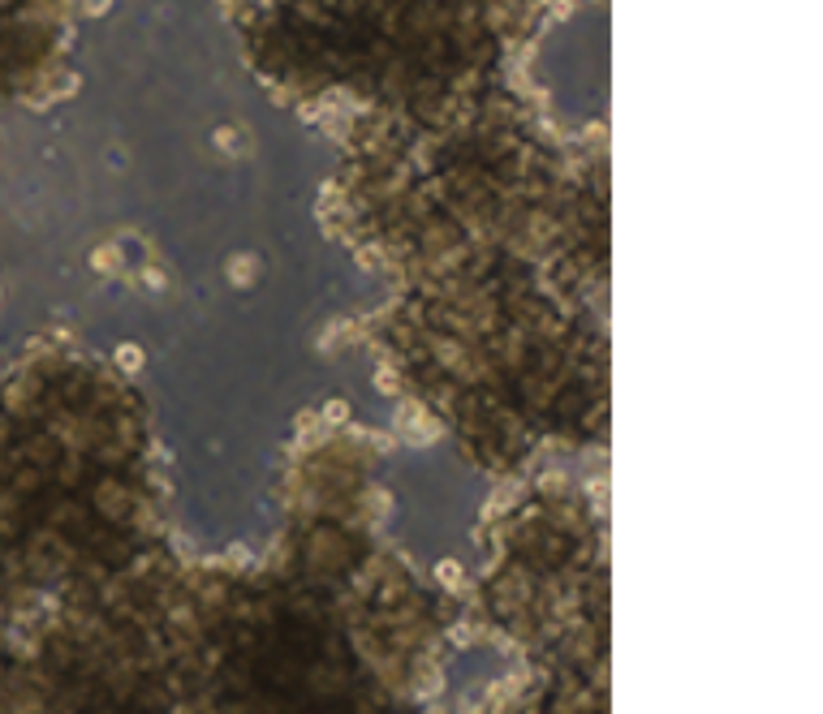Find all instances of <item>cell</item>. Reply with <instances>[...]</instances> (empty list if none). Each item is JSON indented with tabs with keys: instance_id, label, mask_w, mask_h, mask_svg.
Here are the masks:
<instances>
[{
	"instance_id": "3957f363",
	"label": "cell",
	"mask_w": 823,
	"mask_h": 714,
	"mask_svg": "<svg viewBox=\"0 0 823 714\" xmlns=\"http://www.w3.org/2000/svg\"><path fill=\"white\" fill-rule=\"evenodd\" d=\"M483 602L535 667L513 714H604V521L582 491L539 482L496 525Z\"/></svg>"
},
{
	"instance_id": "7a4b0ae2",
	"label": "cell",
	"mask_w": 823,
	"mask_h": 714,
	"mask_svg": "<svg viewBox=\"0 0 823 714\" xmlns=\"http://www.w3.org/2000/svg\"><path fill=\"white\" fill-rule=\"evenodd\" d=\"M376 349L396 388L491 469L591 448L608 422L604 284L526 254H479L392 284Z\"/></svg>"
},
{
	"instance_id": "6da1fadb",
	"label": "cell",
	"mask_w": 823,
	"mask_h": 714,
	"mask_svg": "<svg viewBox=\"0 0 823 714\" xmlns=\"http://www.w3.org/2000/svg\"><path fill=\"white\" fill-rule=\"evenodd\" d=\"M371 495V443L319 426L276 564L190 572V714H431L436 594L376 538Z\"/></svg>"
}]
</instances>
